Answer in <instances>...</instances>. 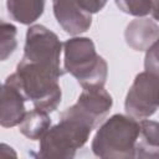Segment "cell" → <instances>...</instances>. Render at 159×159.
Instances as JSON below:
<instances>
[{
    "mask_svg": "<svg viewBox=\"0 0 159 159\" xmlns=\"http://www.w3.org/2000/svg\"><path fill=\"white\" fill-rule=\"evenodd\" d=\"M53 15L58 25L70 35L86 32L92 25V14L80 7L76 0H52Z\"/></svg>",
    "mask_w": 159,
    "mask_h": 159,
    "instance_id": "obj_8",
    "label": "cell"
},
{
    "mask_svg": "<svg viewBox=\"0 0 159 159\" xmlns=\"http://www.w3.org/2000/svg\"><path fill=\"white\" fill-rule=\"evenodd\" d=\"M145 71L159 77V39L147 50L144 58Z\"/></svg>",
    "mask_w": 159,
    "mask_h": 159,
    "instance_id": "obj_16",
    "label": "cell"
},
{
    "mask_svg": "<svg viewBox=\"0 0 159 159\" xmlns=\"http://www.w3.org/2000/svg\"><path fill=\"white\" fill-rule=\"evenodd\" d=\"M140 134L143 140L137 143L135 157L159 158V123L143 119L140 122Z\"/></svg>",
    "mask_w": 159,
    "mask_h": 159,
    "instance_id": "obj_13",
    "label": "cell"
},
{
    "mask_svg": "<svg viewBox=\"0 0 159 159\" xmlns=\"http://www.w3.org/2000/svg\"><path fill=\"white\" fill-rule=\"evenodd\" d=\"M63 73L22 58L17 63L16 71L7 77L21 89L26 99L32 102L35 108L51 113L61 102L62 92L58 80Z\"/></svg>",
    "mask_w": 159,
    "mask_h": 159,
    "instance_id": "obj_1",
    "label": "cell"
},
{
    "mask_svg": "<svg viewBox=\"0 0 159 159\" xmlns=\"http://www.w3.org/2000/svg\"><path fill=\"white\" fill-rule=\"evenodd\" d=\"M6 9L12 20L30 25L42 15L45 0H6Z\"/></svg>",
    "mask_w": 159,
    "mask_h": 159,
    "instance_id": "obj_11",
    "label": "cell"
},
{
    "mask_svg": "<svg viewBox=\"0 0 159 159\" xmlns=\"http://www.w3.org/2000/svg\"><path fill=\"white\" fill-rule=\"evenodd\" d=\"M140 123L129 114L109 117L92 140V152L99 158H134Z\"/></svg>",
    "mask_w": 159,
    "mask_h": 159,
    "instance_id": "obj_3",
    "label": "cell"
},
{
    "mask_svg": "<svg viewBox=\"0 0 159 159\" xmlns=\"http://www.w3.org/2000/svg\"><path fill=\"white\" fill-rule=\"evenodd\" d=\"M65 71L71 73L82 88L104 87L108 76L106 60L96 52L89 37H72L63 42Z\"/></svg>",
    "mask_w": 159,
    "mask_h": 159,
    "instance_id": "obj_4",
    "label": "cell"
},
{
    "mask_svg": "<svg viewBox=\"0 0 159 159\" xmlns=\"http://www.w3.org/2000/svg\"><path fill=\"white\" fill-rule=\"evenodd\" d=\"M124 39L134 51H147L159 39V26L150 19L138 17L127 25Z\"/></svg>",
    "mask_w": 159,
    "mask_h": 159,
    "instance_id": "obj_10",
    "label": "cell"
},
{
    "mask_svg": "<svg viewBox=\"0 0 159 159\" xmlns=\"http://www.w3.org/2000/svg\"><path fill=\"white\" fill-rule=\"evenodd\" d=\"M77 4L82 10H84L88 14H96L99 12L108 0H76Z\"/></svg>",
    "mask_w": 159,
    "mask_h": 159,
    "instance_id": "obj_17",
    "label": "cell"
},
{
    "mask_svg": "<svg viewBox=\"0 0 159 159\" xmlns=\"http://www.w3.org/2000/svg\"><path fill=\"white\" fill-rule=\"evenodd\" d=\"M153 0H116V5L125 14L143 17L152 12Z\"/></svg>",
    "mask_w": 159,
    "mask_h": 159,
    "instance_id": "obj_15",
    "label": "cell"
},
{
    "mask_svg": "<svg viewBox=\"0 0 159 159\" xmlns=\"http://www.w3.org/2000/svg\"><path fill=\"white\" fill-rule=\"evenodd\" d=\"M159 108V77L144 71L135 76L130 86L124 109L135 119H145L153 116Z\"/></svg>",
    "mask_w": 159,
    "mask_h": 159,
    "instance_id": "obj_6",
    "label": "cell"
},
{
    "mask_svg": "<svg viewBox=\"0 0 159 159\" xmlns=\"http://www.w3.org/2000/svg\"><path fill=\"white\" fill-rule=\"evenodd\" d=\"M62 43L57 35L43 25H32L26 32L24 57L55 71L65 72L60 66Z\"/></svg>",
    "mask_w": 159,
    "mask_h": 159,
    "instance_id": "obj_5",
    "label": "cell"
},
{
    "mask_svg": "<svg viewBox=\"0 0 159 159\" xmlns=\"http://www.w3.org/2000/svg\"><path fill=\"white\" fill-rule=\"evenodd\" d=\"M152 15L154 20L159 21V0H153L152 4Z\"/></svg>",
    "mask_w": 159,
    "mask_h": 159,
    "instance_id": "obj_18",
    "label": "cell"
},
{
    "mask_svg": "<svg viewBox=\"0 0 159 159\" xmlns=\"http://www.w3.org/2000/svg\"><path fill=\"white\" fill-rule=\"evenodd\" d=\"M0 32H1V61H5L10 55L14 53V51L17 47V40H16L17 31L12 24L1 21Z\"/></svg>",
    "mask_w": 159,
    "mask_h": 159,
    "instance_id": "obj_14",
    "label": "cell"
},
{
    "mask_svg": "<svg viewBox=\"0 0 159 159\" xmlns=\"http://www.w3.org/2000/svg\"><path fill=\"white\" fill-rule=\"evenodd\" d=\"M25 101L27 99L21 89L7 77L1 87V127L11 128L21 123L26 114Z\"/></svg>",
    "mask_w": 159,
    "mask_h": 159,
    "instance_id": "obj_9",
    "label": "cell"
},
{
    "mask_svg": "<svg viewBox=\"0 0 159 159\" xmlns=\"http://www.w3.org/2000/svg\"><path fill=\"white\" fill-rule=\"evenodd\" d=\"M51 127V118L47 112L41 109H32L26 112L24 119L19 124L20 133L31 140L41 139Z\"/></svg>",
    "mask_w": 159,
    "mask_h": 159,
    "instance_id": "obj_12",
    "label": "cell"
},
{
    "mask_svg": "<svg viewBox=\"0 0 159 159\" xmlns=\"http://www.w3.org/2000/svg\"><path fill=\"white\" fill-rule=\"evenodd\" d=\"M112 104V96L104 89V87L83 88L77 102L67 109L96 128L108 114Z\"/></svg>",
    "mask_w": 159,
    "mask_h": 159,
    "instance_id": "obj_7",
    "label": "cell"
},
{
    "mask_svg": "<svg viewBox=\"0 0 159 159\" xmlns=\"http://www.w3.org/2000/svg\"><path fill=\"white\" fill-rule=\"evenodd\" d=\"M92 129L93 127L88 122L66 109L61 113L60 122L50 127L40 139L37 155L40 158L71 159L87 143Z\"/></svg>",
    "mask_w": 159,
    "mask_h": 159,
    "instance_id": "obj_2",
    "label": "cell"
}]
</instances>
